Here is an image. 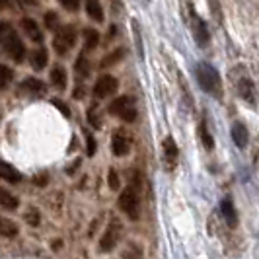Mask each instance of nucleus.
<instances>
[{"label":"nucleus","mask_w":259,"mask_h":259,"mask_svg":"<svg viewBox=\"0 0 259 259\" xmlns=\"http://www.w3.org/2000/svg\"><path fill=\"white\" fill-rule=\"evenodd\" d=\"M141 187H143L141 178L135 174L131 178L129 185L125 187V191L119 195V201H117L119 208L129 217L131 221H139V217H141Z\"/></svg>","instance_id":"f257e3e1"},{"label":"nucleus","mask_w":259,"mask_h":259,"mask_svg":"<svg viewBox=\"0 0 259 259\" xmlns=\"http://www.w3.org/2000/svg\"><path fill=\"white\" fill-rule=\"evenodd\" d=\"M195 76L199 86L203 88V92H207L210 98L221 100L222 98V80L221 74L214 66H210L208 63H197L195 66Z\"/></svg>","instance_id":"f03ea898"},{"label":"nucleus","mask_w":259,"mask_h":259,"mask_svg":"<svg viewBox=\"0 0 259 259\" xmlns=\"http://www.w3.org/2000/svg\"><path fill=\"white\" fill-rule=\"evenodd\" d=\"M0 43H2L4 53H6L12 61H16V63H22V61H24V57H26V47H24L22 39L16 35V31H14L8 24H2V26H0Z\"/></svg>","instance_id":"7ed1b4c3"},{"label":"nucleus","mask_w":259,"mask_h":259,"mask_svg":"<svg viewBox=\"0 0 259 259\" xmlns=\"http://www.w3.org/2000/svg\"><path fill=\"white\" fill-rule=\"evenodd\" d=\"M109 113L119 117L125 123H135L137 121V107H135L133 98H129V96H121V98L113 100L109 105Z\"/></svg>","instance_id":"20e7f679"},{"label":"nucleus","mask_w":259,"mask_h":259,"mask_svg":"<svg viewBox=\"0 0 259 259\" xmlns=\"http://www.w3.org/2000/svg\"><path fill=\"white\" fill-rule=\"evenodd\" d=\"M74 43H76V29L74 27L63 26L57 29L55 39H53V47H55L57 55H66L74 47Z\"/></svg>","instance_id":"39448f33"},{"label":"nucleus","mask_w":259,"mask_h":259,"mask_svg":"<svg viewBox=\"0 0 259 259\" xmlns=\"http://www.w3.org/2000/svg\"><path fill=\"white\" fill-rule=\"evenodd\" d=\"M162 158H164V166H166V169H174L176 166H178L180 148H178V143H176L171 137H166L164 143H162Z\"/></svg>","instance_id":"423d86ee"},{"label":"nucleus","mask_w":259,"mask_h":259,"mask_svg":"<svg viewBox=\"0 0 259 259\" xmlns=\"http://www.w3.org/2000/svg\"><path fill=\"white\" fill-rule=\"evenodd\" d=\"M117 88H119V82H117V78L109 76V74H104V76L98 78V82L94 84V96L102 100V98H107V96L115 94Z\"/></svg>","instance_id":"0eeeda50"},{"label":"nucleus","mask_w":259,"mask_h":259,"mask_svg":"<svg viewBox=\"0 0 259 259\" xmlns=\"http://www.w3.org/2000/svg\"><path fill=\"white\" fill-rule=\"evenodd\" d=\"M191 31H193L195 41H197L201 47L208 45V41H210V31H208L205 20H203V18H199L195 12H191Z\"/></svg>","instance_id":"6e6552de"},{"label":"nucleus","mask_w":259,"mask_h":259,"mask_svg":"<svg viewBox=\"0 0 259 259\" xmlns=\"http://www.w3.org/2000/svg\"><path fill=\"white\" fill-rule=\"evenodd\" d=\"M119 238H121V224L117 221H111V224L105 228L104 238L100 240V249L102 251H111L117 246Z\"/></svg>","instance_id":"1a4fd4ad"},{"label":"nucleus","mask_w":259,"mask_h":259,"mask_svg":"<svg viewBox=\"0 0 259 259\" xmlns=\"http://www.w3.org/2000/svg\"><path fill=\"white\" fill-rule=\"evenodd\" d=\"M111 148L115 156H127L131 152V135L123 129H117L111 139Z\"/></svg>","instance_id":"9d476101"},{"label":"nucleus","mask_w":259,"mask_h":259,"mask_svg":"<svg viewBox=\"0 0 259 259\" xmlns=\"http://www.w3.org/2000/svg\"><path fill=\"white\" fill-rule=\"evenodd\" d=\"M20 92L24 96H29V98H39L43 96L45 92V84L39 80V78H26L22 84H20Z\"/></svg>","instance_id":"9b49d317"},{"label":"nucleus","mask_w":259,"mask_h":259,"mask_svg":"<svg viewBox=\"0 0 259 259\" xmlns=\"http://www.w3.org/2000/svg\"><path fill=\"white\" fill-rule=\"evenodd\" d=\"M238 94L242 96L244 102H247L249 105H255V86L249 78L238 80Z\"/></svg>","instance_id":"f8f14e48"},{"label":"nucleus","mask_w":259,"mask_h":259,"mask_svg":"<svg viewBox=\"0 0 259 259\" xmlns=\"http://www.w3.org/2000/svg\"><path fill=\"white\" fill-rule=\"evenodd\" d=\"M20 26H22L24 33H26L31 41H35V43H41V41H43V33H41L39 26L35 24V20H31V18H24V20L20 22Z\"/></svg>","instance_id":"ddd939ff"},{"label":"nucleus","mask_w":259,"mask_h":259,"mask_svg":"<svg viewBox=\"0 0 259 259\" xmlns=\"http://www.w3.org/2000/svg\"><path fill=\"white\" fill-rule=\"evenodd\" d=\"M230 135H232V141L238 148H246L247 141H249V135H247L246 125H242V123H234Z\"/></svg>","instance_id":"4468645a"},{"label":"nucleus","mask_w":259,"mask_h":259,"mask_svg":"<svg viewBox=\"0 0 259 259\" xmlns=\"http://www.w3.org/2000/svg\"><path fill=\"white\" fill-rule=\"evenodd\" d=\"M86 12H88V18L98 22V24H102L105 20L104 8H102L100 0H86Z\"/></svg>","instance_id":"2eb2a0df"},{"label":"nucleus","mask_w":259,"mask_h":259,"mask_svg":"<svg viewBox=\"0 0 259 259\" xmlns=\"http://www.w3.org/2000/svg\"><path fill=\"white\" fill-rule=\"evenodd\" d=\"M47 61H49V55H47V49H43V47L31 51V55H29V63L35 70H43L47 66Z\"/></svg>","instance_id":"dca6fc26"},{"label":"nucleus","mask_w":259,"mask_h":259,"mask_svg":"<svg viewBox=\"0 0 259 259\" xmlns=\"http://www.w3.org/2000/svg\"><path fill=\"white\" fill-rule=\"evenodd\" d=\"M0 176H2V180H4V182H10V183L22 182V178H24V176H22V174H20L16 168H14L12 164H8V162H2Z\"/></svg>","instance_id":"f3484780"},{"label":"nucleus","mask_w":259,"mask_h":259,"mask_svg":"<svg viewBox=\"0 0 259 259\" xmlns=\"http://www.w3.org/2000/svg\"><path fill=\"white\" fill-rule=\"evenodd\" d=\"M221 210H222V217L226 219V224L234 228L236 224H238V217H236V208L232 207V203L228 201V199H224L221 203Z\"/></svg>","instance_id":"a211bd4d"},{"label":"nucleus","mask_w":259,"mask_h":259,"mask_svg":"<svg viewBox=\"0 0 259 259\" xmlns=\"http://www.w3.org/2000/svg\"><path fill=\"white\" fill-rule=\"evenodd\" d=\"M51 82L57 86V88H59V90H65V88H66V70L61 65L53 66Z\"/></svg>","instance_id":"6ab92c4d"},{"label":"nucleus","mask_w":259,"mask_h":259,"mask_svg":"<svg viewBox=\"0 0 259 259\" xmlns=\"http://www.w3.org/2000/svg\"><path fill=\"white\" fill-rule=\"evenodd\" d=\"M18 232H20V228L14 221H10V219H2L0 221V234L4 238H16Z\"/></svg>","instance_id":"aec40b11"},{"label":"nucleus","mask_w":259,"mask_h":259,"mask_svg":"<svg viewBox=\"0 0 259 259\" xmlns=\"http://www.w3.org/2000/svg\"><path fill=\"white\" fill-rule=\"evenodd\" d=\"M18 205H20V201L14 195H10L6 189H0V207L4 210H16Z\"/></svg>","instance_id":"412c9836"},{"label":"nucleus","mask_w":259,"mask_h":259,"mask_svg":"<svg viewBox=\"0 0 259 259\" xmlns=\"http://www.w3.org/2000/svg\"><path fill=\"white\" fill-rule=\"evenodd\" d=\"M100 43V33L96 29H84V49L86 51H94Z\"/></svg>","instance_id":"4be33fe9"},{"label":"nucleus","mask_w":259,"mask_h":259,"mask_svg":"<svg viewBox=\"0 0 259 259\" xmlns=\"http://www.w3.org/2000/svg\"><path fill=\"white\" fill-rule=\"evenodd\" d=\"M199 139H201V143H203V146H205L207 150H212V148H214V139L210 137V133H208L207 123H205V121L199 125Z\"/></svg>","instance_id":"5701e85b"},{"label":"nucleus","mask_w":259,"mask_h":259,"mask_svg":"<svg viewBox=\"0 0 259 259\" xmlns=\"http://www.w3.org/2000/svg\"><path fill=\"white\" fill-rule=\"evenodd\" d=\"M74 70H76V76L88 78L90 76V61H88L84 55H80L76 61V65H74Z\"/></svg>","instance_id":"b1692460"},{"label":"nucleus","mask_w":259,"mask_h":259,"mask_svg":"<svg viewBox=\"0 0 259 259\" xmlns=\"http://www.w3.org/2000/svg\"><path fill=\"white\" fill-rule=\"evenodd\" d=\"M125 57V51L123 49H115L113 53H109V55H105L104 61H102V68H107V66H113L117 65L121 59Z\"/></svg>","instance_id":"393cba45"},{"label":"nucleus","mask_w":259,"mask_h":259,"mask_svg":"<svg viewBox=\"0 0 259 259\" xmlns=\"http://www.w3.org/2000/svg\"><path fill=\"white\" fill-rule=\"evenodd\" d=\"M24 221L29 224V226H39V222H41V214H39V210L35 207L27 208L26 214H24Z\"/></svg>","instance_id":"a878e982"},{"label":"nucleus","mask_w":259,"mask_h":259,"mask_svg":"<svg viewBox=\"0 0 259 259\" xmlns=\"http://www.w3.org/2000/svg\"><path fill=\"white\" fill-rule=\"evenodd\" d=\"M133 35H135V43H137V51H139V57L144 59V49H143V37L139 33V22L133 20Z\"/></svg>","instance_id":"bb28decb"},{"label":"nucleus","mask_w":259,"mask_h":259,"mask_svg":"<svg viewBox=\"0 0 259 259\" xmlns=\"http://www.w3.org/2000/svg\"><path fill=\"white\" fill-rule=\"evenodd\" d=\"M45 27L47 29H51V31H55V29H59V16H57V12H53V10H49V12L45 14Z\"/></svg>","instance_id":"cd10ccee"},{"label":"nucleus","mask_w":259,"mask_h":259,"mask_svg":"<svg viewBox=\"0 0 259 259\" xmlns=\"http://www.w3.org/2000/svg\"><path fill=\"white\" fill-rule=\"evenodd\" d=\"M0 72H2V74H0V76H2V80H0V88H2V90H6V88H8V84L12 82V70H10L6 65H2L0 66Z\"/></svg>","instance_id":"c85d7f7f"},{"label":"nucleus","mask_w":259,"mask_h":259,"mask_svg":"<svg viewBox=\"0 0 259 259\" xmlns=\"http://www.w3.org/2000/svg\"><path fill=\"white\" fill-rule=\"evenodd\" d=\"M107 185H109L113 191H117L119 185H121V182H119V174H117L115 168H109V171H107Z\"/></svg>","instance_id":"c756f323"},{"label":"nucleus","mask_w":259,"mask_h":259,"mask_svg":"<svg viewBox=\"0 0 259 259\" xmlns=\"http://www.w3.org/2000/svg\"><path fill=\"white\" fill-rule=\"evenodd\" d=\"M121 255L123 257H141L143 255V249H141V246H137V244H129V246L123 249Z\"/></svg>","instance_id":"7c9ffc66"},{"label":"nucleus","mask_w":259,"mask_h":259,"mask_svg":"<svg viewBox=\"0 0 259 259\" xmlns=\"http://www.w3.org/2000/svg\"><path fill=\"white\" fill-rule=\"evenodd\" d=\"M88 121H90V125H94L96 129L102 127V119H100V113H98V107L96 105L88 109Z\"/></svg>","instance_id":"2f4dec72"},{"label":"nucleus","mask_w":259,"mask_h":259,"mask_svg":"<svg viewBox=\"0 0 259 259\" xmlns=\"http://www.w3.org/2000/svg\"><path fill=\"white\" fill-rule=\"evenodd\" d=\"M208 8L214 16V20H222V8H221V0H208Z\"/></svg>","instance_id":"473e14b6"},{"label":"nucleus","mask_w":259,"mask_h":259,"mask_svg":"<svg viewBox=\"0 0 259 259\" xmlns=\"http://www.w3.org/2000/svg\"><path fill=\"white\" fill-rule=\"evenodd\" d=\"M96 139H94V135H90V133H86V154L88 156H94L96 154Z\"/></svg>","instance_id":"72a5a7b5"},{"label":"nucleus","mask_w":259,"mask_h":259,"mask_svg":"<svg viewBox=\"0 0 259 259\" xmlns=\"http://www.w3.org/2000/svg\"><path fill=\"white\" fill-rule=\"evenodd\" d=\"M53 105H55V107H57V109H59L65 117H70V109L66 107L65 102H61V100H53Z\"/></svg>","instance_id":"f704fd0d"},{"label":"nucleus","mask_w":259,"mask_h":259,"mask_svg":"<svg viewBox=\"0 0 259 259\" xmlns=\"http://www.w3.org/2000/svg\"><path fill=\"white\" fill-rule=\"evenodd\" d=\"M63 6H65L66 10H78V6H80V0H59Z\"/></svg>","instance_id":"c9c22d12"},{"label":"nucleus","mask_w":259,"mask_h":259,"mask_svg":"<svg viewBox=\"0 0 259 259\" xmlns=\"http://www.w3.org/2000/svg\"><path fill=\"white\" fill-rule=\"evenodd\" d=\"M47 180H49V176L43 171V174H37V176H33V183L35 185H39V187H43L45 183H47Z\"/></svg>","instance_id":"e433bc0d"},{"label":"nucleus","mask_w":259,"mask_h":259,"mask_svg":"<svg viewBox=\"0 0 259 259\" xmlns=\"http://www.w3.org/2000/svg\"><path fill=\"white\" fill-rule=\"evenodd\" d=\"M84 88H82V86H76V90H74V94H72V96H74V100H80V98H82V96H84Z\"/></svg>","instance_id":"4c0bfd02"},{"label":"nucleus","mask_w":259,"mask_h":259,"mask_svg":"<svg viewBox=\"0 0 259 259\" xmlns=\"http://www.w3.org/2000/svg\"><path fill=\"white\" fill-rule=\"evenodd\" d=\"M76 166H80V160H74V162H72V166H70V168L66 169V171H68V174H74V169H76Z\"/></svg>","instance_id":"58836bf2"},{"label":"nucleus","mask_w":259,"mask_h":259,"mask_svg":"<svg viewBox=\"0 0 259 259\" xmlns=\"http://www.w3.org/2000/svg\"><path fill=\"white\" fill-rule=\"evenodd\" d=\"M61 244H63L61 240H55V242H53V249H55V251H57V249H61Z\"/></svg>","instance_id":"ea45409f"}]
</instances>
